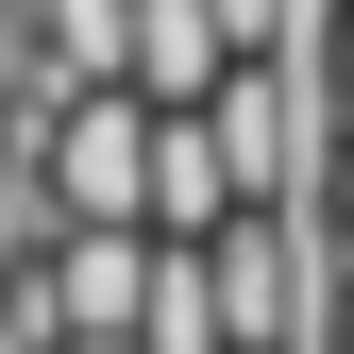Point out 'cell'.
Wrapping results in <instances>:
<instances>
[{"label": "cell", "mask_w": 354, "mask_h": 354, "mask_svg": "<svg viewBox=\"0 0 354 354\" xmlns=\"http://www.w3.org/2000/svg\"><path fill=\"white\" fill-rule=\"evenodd\" d=\"M152 136H169L152 84H84L51 118V219H152Z\"/></svg>", "instance_id": "1"}, {"label": "cell", "mask_w": 354, "mask_h": 354, "mask_svg": "<svg viewBox=\"0 0 354 354\" xmlns=\"http://www.w3.org/2000/svg\"><path fill=\"white\" fill-rule=\"evenodd\" d=\"M152 219H51V253H34V287H51V321L68 337H136L152 321Z\"/></svg>", "instance_id": "2"}, {"label": "cell", "mask_w": 354, "mask_h": 354, "mask_svg": "<svg viewBox=\"0 0 354 354\" xmlns=\"http://www.w3.org/2000/svg\"><path fill=\"white\" fill-rule=\"evenodd\" d=\"M236 203H253V169L219 136V102H169V136H152V236H219Z\"/></svg>", "instance_id": "3"}, {"label": "cell", "mask_w": 354, "mask_h": 354, "mask_svg": "<svg viewBox=\"0 0 354 354\" xmlns=\"http://www.w3.org/2000/svg\"><path fill=\"white\" fill-rule=\"evenodd\" d=\"M236 68H253V34L219 17V0H136V84L152 102H219Z\"/></svg>", "instance_id": "4"}, {"label": "cell", "mask_w": 354, "mask_h": 354, "mask_svg": "<svg viewBox=\"0 0 354 354\" xmlns=\"http://www.w3.org/2000/svg\"><path fill=\"white\" fill-rule=\"evenodd\" d=\"M34 84H136V0H34Z\"/></svg>", "instance_id": "5"}, {"label": "cell", "mask_w": 354, "mask_h": 354, "mask_svg": "<svg viewBox=\"0 0 354 354\" xmlns=\"http://www.w3.org/2000/svg\"><path fill=\"white\" fill-rule=\"evenodd\" d=\"M152 354H236V304H219V236H169L152 253Z\"/></svg>", "instance_id": "6"}, {"label": "cell", "mask_w": 354, "mask_h": 354, "mask_svg": "<svg viewBox=\"0 0 354 354\" xmlns=\"http://www.w3.org/2000/svg\"><path fill=\"white\" fill-rule=\"evenodd\" d=\"M34 84V0H0V102Z\"/></svg>", "instance_id": "7"}, {"label": "cell", "mask_w": 354, "mask_h": 354, "mask_svg": "<svg viewBox=\"0 0 354 354\" xmlns=\"http://www.w3.org/2000/svg\"><path fill=\"white\" fill-rule=\"evenodd\" d=\"M51 354H152V337H51Z\"/></svg>", "instance_id": "8"}, {"label": "cell", "mask_w": 354, "mask_h": 354, "mask_svg": "<svg viewBox=\"0 0 354 354\" xmlns=\"http://www.w3.org/2000/svg\"><path fill=\"white\" fill-rule=\"evenodd\" d=\"M337 84H354V17H337Z\"/></svg>", "instance_id": "9"}]
</instances>
